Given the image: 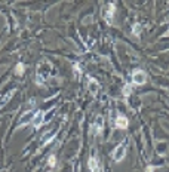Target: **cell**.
Instances as JSON below:
<instances>
[{
    "instance_id": "cell-1",
    "label": "cell",
    "mask_w": 169,
    "mask_h": 172,
    "mask_svg": "<svg viewBox=\"0 0 169 172\" xmlns=\"http://www.w3.org/2000/svg\"><path fill=\"white\" fill-rule=\"evenodd\" d=\"M51 73H52V64L48 59L40 61L37 65V71H36V82L39 85H45V82L49 79Z\"/></svg>"
},
{
    "instance_id": "cell-2",
    "label": "cell",
    "mask_w": 169,
    "mask_h": 172,
    "mask_svg": "<svg viewBox=\"0 0 169 172\" xmlns=\"http://www.w3.org/2000/svg\"><path fill=\"white\" fill-rule=\"evenodd\" d=\"M126 145H128V140H125L120 145H117V147L114 148V151H113V160H114V162L123 160L125 154H126Z\"/></svg>"
},
{
    "instance_id": "cell-3",
    "label": "cell",
    "mask_w": 169,
    "mask_h": 172,
    "mask_svg": "<svg viewBox=\"0 0 169 172\" xmlns=\"http://www.w3.org/2000/svg\"><path fill=\"white\" fill-rule=\"evenodd\" d=\"M116 12V9H114V3H108V5H105V8H104V11H102V16H104V19L108 22V24H111L113 22V15Z\"/></svg>"
},
{
    "instance_id": "cell-4",
    "label": "cell",
    "mask_w": 169,
    "mask_h": 172,
    "mask_svg": "<svg viewBox=\"0 0 169 172\" xmlns=\"http://www.w3.org/2000/svg\"><path fill=\"white\" fill-rule=\"evenodd\" d=\"M145 80H147V74L142 71V70L138 68V70H135V71L132 73V82L135 85H144Z\"/></svg>"
},
{
    "instance_id": "cell-5",
    "label": "cell",
    "mask_w": 169,
    "mask_h": 172,
    "mask_svg": "<svg viewBox=\"0 0 169 172\" xmlns=\"http://www.w3.org/2000/svg\"><path fill=\"white\" fill-rule=\"evenodd\" d=\"M102 128H104V117L102 116H97V120L92 125V134L94 135H99L102 132Z\"/></svg>"
},
{
    "instance_id": "cell-6",
    "label": "cell",
    "mask_w": 169,
    "mask_h": 172,
    "mask_svg": "<svg viewBox=\"0 0 169 172\" xmlns=\"http://www.w3.org/2000/svg\"><path fill=\"white\" fill-rule=\"evenodd\" d=\"M43 122H45V111H36V114H34V117H33V120H31V123H33V126L34 128H40L43 125Z\"/></svg>"
},
{
    "instance_id": "cell-7",
    "label": "cell",
    "mask_w": 169,
    "mask_h": 172,
    "mask_svg": "<svg viewBox=\"0 0 169 172\" xmlns=\"http://www.w3.org/2000/svg\"><path fill=\"white\" fill-rule=\"evenodd\" d=\"M88 89H89V92L94 94V95H97L99 92V85L94 77H88Z\"/></svg>"
},
{
    "instance_id": "cell-8",
    "label": "cell",
    "mask_w": 169,
    "mask_h": 172,
    "mask_svg": "<svg viewBox=\"0 0 169 172\" xmlns=\"http://www.w3.org/2000/svg\"><path fill=\"white\" fill-rule=\"evenodd\" d=\"M128 125H129V122H128L126 116H123V114L117 116V119H116V126H117V128L119 129H126Z\"/></svg>"
},
{
    "instance_id": "cell-9",
    "label": "cell",
    "mask_w": 169,
    "mask_h": 172,
    "mask_svg": "<svg viewBox=\"0 0 169 172\" xmlns=\"http://www.w3.org/2000/svg\"><path fill=\"white\" fill-rule=\"evenodd\" d=\"M15 92H16V89H11L9 92H6V95H5V97L0 100V108H2V107H5V105H6V104L11 101V98L15 95Z\"/></svg>"
},
{
    "instance_id": "cell-10",
    "label": "cell",
    "mask_w": 169,
    "mask_h": 172,
    "mask_svg": "<svg viewBox=\"0 0 169 172\" xmlns=\"http://www.w3.org/2000/svg\"><path fill=\"white\" fill-rule=\"evenodd\" d=\"M36 114V111H27V113H24L22 117H21V120H19V126H22L24 123H28V122H31L33 120V117Z\"/></svg>"
},
{
    "instance_id": "cell-11",
    "label": "cell",
    "mask_w": 169,
    "mask_h": 172,
    "mask_svg": "<svg viewBox=\"0 0 169 172\" xmlns=\"http://www.w3.org/2000/svg\"><path fill=\"white\" fill-rule=\"evenodd\" d=\"M88 166H89L91 172H99L98 160H97L95 157H91V159H89V162H88Z\"/></svg>"
},
{
    "instance_id": "cell-12",
    "label": "cell",
    "mask_w": 169,
    "mask_h": 172,
    "mask_svg": "<svg viewBox=\"0 0 169 172\" xmlns=\"http://www.w3.org/2000/svg\"><path fill=\"white\" fill-rule=\"evenodd\" d=\"M55 135H56V129H54L51 134H46V135L42 138V145H46L48 143H51V141H52V138H54Z\"/></svg>"
},
{
    "instance_id": "cell-13",
    "label": "cell",
    "mask_w": 169,
    "mask_h": 172,
    "mask_svg": "<svg viewBox=\"0 0 169 172\" xmlns=\"http://www.w3.org/2000/svg\"><path fill=\"white\" fill-rule=\"evenodd\" d=\"M141 30H142V25H141L140 22H135V24H134V27H132V33H134V36L140 37Z\"/></svg>"
},
{
    "instance_id": "cell-14",
    "label": "cell",
    "mask_w": 169,
    "mask_h": 172,
    "mask_svg": "<svg viewBox=\"0 0 169 172\" xmlns=\"http://www.w3.org/2000/svg\"><path fill=\"white\" fill-rule=\"evenodd\" d=\"M24 70H25L24 64H22V62H18L16 67H15V74H16V76H22V74H24Z\"/></svg>"
},
{
    "instance_id": "cell-15",
    "label": "cell",
    "mask_w": 169,
    "mask_h": 172,
    "mask_svg": "<svg viewBox=\"0 0 169 172\" xmlns=\"http://www.w3.org/2000/svg\"><path fill=\"white\" fill-rule=\"evenodd\" d=\"M122 92H123V97L128 98V97L132 94V85H131V83H126V85L123 86V91H122Z\"/></svg>"
},
{
    "instance_id": "cell-16",
    "label": "cell",
    "mask_w": 169,
    "mask_h": 172,
    "mask_svg": "<svg viewBox=\"0 0 169 172\" xmlns=\"http://www.w3.org/2000/svg\"><path fill=\"white\" fill-rule=\"evenodd\" d=\"M73 70H74L76 77H80V74H82V68H80V64H79V62H76V64L73 65Z\"/></svg>"
},
{
    "instance_id": "cell-17",
    "label": "cell",
    "mask_w": 169,
    "mask_h": 172,
    "mask_svg": "<svg viewBox=\"0 0 169 172\" xmlns=\"http://www.w3.org/2000/svg\"><path fill=\"white\" fill-rule=\"evenodd\" d=\"M48 165H49L51 168H55V166H56V157H55V154H51V156H49V159H48Z\"/></svg>"
},
{
    "instance_id": "cell-18",
    "label": "cell",
    "mask_w": 169,
    "mask_h": 172,
    "mask_svg": "<svg viewBox=\"0 0 169 172\" xmlns=\"http://www.w3.org/2000/svg\"><path fill=\"white\" fill-rule=\"evenodd\" d=\"M154 171V168H153V166H148V168H147V172H153Z\"/></svg>"
},
{
    "instance_id": "cell-19",
    "label": "cell",
    "mask_w": 169,
    "mask_h": 172,
    "mask_svg": "<svg viewBox=\"0 0 169 172\" xmlns=\"http://www.w3.org/2000/svg\"><path fill=\"white\" fill-rule=\"evenodd\" d=\"M166 34H168V36H169V30H168V33H166Z\"/></svg>"
}]
</instances>
